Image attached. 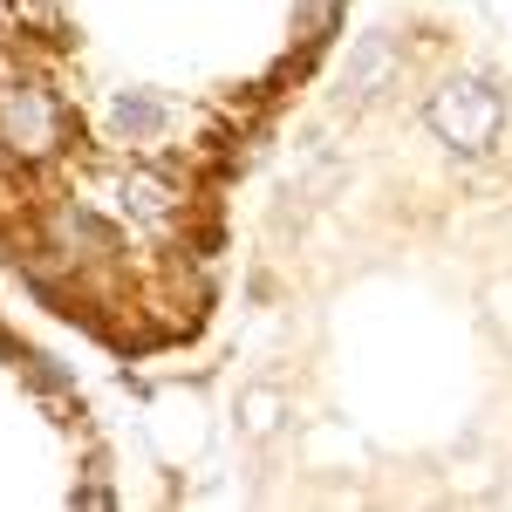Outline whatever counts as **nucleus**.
<instances>
[{
  "mask_svg": "<svg viewBox=\"0 0 512 512\" xmlns=\"http://www.w3.org/2000/svg\"><path fill=\"white\" fill-rule=\"evenodd\" d=\"M431 130L451 144V151H465V158H485L492 144H499V123H506V96H499V82L485 76H458L444 82L431 96Z\"/></svg>",
  "mask_w": 512,
  "mask_h": 512,
  "instance_id": "1",
  "label": "nucleus"
},
{
  "mask_svg": "<svg viewBox=\"0 0 512 512\" xmlns=\"http://www.w3.org/2000/svg\"><path fill=\"white\" fill-rule=\"evenodd\" d=\"M0 144L21 158H55L62 151V110L41 82H14L0 96Z\"/></svg>",
  "mask_w": 512,
  "mask_h": 512,
  "instance_id": "2",
  "label": "nucleus"
},
{
  "mask_svg": "<svg viewBox=\"0 0 512 512\" xmlns=\"http://www.w3.org/2000/svg\"><path fill=\"white\" fill-rule=\"evenodd\" d=\"M396 69H403V41L396 35H362L349 48V69H342V96H349V103H369V96L390 89Z\"/></svg>",
  "mask_w": 512,
  "mask_h": 512,
  "instance_id": "3",
  "label": "nucleus"
},
{
  "mask_svg": "<svg viewBox=\"0 0 512 512\" xmlns=\"http://www.w3.org/2000/svg\"><path fill=\"white\" fill-rule=\"evenodd\" d=\"M48 233L62 239L69 260H76V253H89V260H96V253H117V233H110L96 212H82V205H55V212H48Z\"/></svg>",
  "mask_w": 512,
  "mask_h": 512,
  "instance_id": "4",
  "label": "nucleus"
},
{
  "mask_svg": "<svg viewBox=\"0 0 512 512\" xmlns=\"http://www.w3.org/2000/svg\"><path fill=\"white\" fill-rule=\"evenodd\" d=\"M110 123H117L130 144H151L164 130V96H151V89H123L117 103H110Z\"/></svg>",
  "mask_w": 512,
  "mask_h": 512,
  "instance_id": "5",
  "label": "nucleus"
},
{
  "mask_svg": "<svg viewBox=\"0 0 512 512\" xmlns=\"http://www.w3.org/2000/svg\"><path fill=\"white\" fill-rule=\"evenodd\" d=\"M239 417H246V431H253V437H274V424H280V390H246V396H239Z\"/></svg>",
  "mask_w": 512,
  "mask_h": 512,
  "instance_id": "6",
  "label": "nucleus"
},
{
  "mask_svg": "<svg viewBox=\"0 0 512 512\" xmlns=\"http://www.w3.org/2000/svg\"><path fill=\"white\" fill-rule=\"evenodd\" d=\"M14 362H21V376H35V390H48V396H69L76 383L48 362V355H35V349H14Z\"/></svg>",
  "mask_w": 512,
  "mask_h": 512,
  "instance_id": "7",
  "label": "nucleus"
},
{
  "mask_svg": "<svg viewBox=\"0 0 512 512\" xmlns=\"http://www.w3.org/2000/svg\"><path fill=\"white\" fill-rule=\"evenodd\" d=\"M294 21H301V35H308V41H321L335 21H342V0H301V7H294Z\"/></svg>",
  "mask_w": 512,
  "mask_h": 512,
  "instance_id": "8",
  "label": "nucleus"
}]
</instances>
